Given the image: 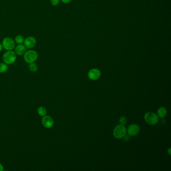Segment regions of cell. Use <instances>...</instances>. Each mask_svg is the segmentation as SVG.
<instances>
[{"label":"cell","mask_w":171,"mask_h":171,"mask_svg":"<svg viewBox=\"0 0 171 171\" xmlns=\"http://www.w3.org/2000/svg\"><path fill=\"white\" fill-rule=\"evenodd\" d=\"M23 43L26 48L32 49L36 45L37 40L33 36H29L25 38Z\"/></svg>","instance_id":"6"},{"label":"cell","mask_w":171,"mask_h":171,"mask_svg":"<svg viewBox=\"0 0 171 171\" xmlns=\"http://www.w3.org/2000/svg\"><path fill=\"white\" fill-rule=\"evenodd\" d=\"M4 170V167L3 165L0 163V171H3Z\"/></svg>","instance_id":"20"},{"label":"cell","mask_w":171,"mask_h":171,"mask_svg":"<svg viewBox=\"0 0 171 171\" xmlns=\"http://www.w3.org/2000/svg\"><path fill=\"white\" fill-rule=\"evenodd\" d=\"M126 127L123 125H117L113 130V136L117 139H120L124 137L127 133Z\"/></svg>","instance_id":"3"},{"label":"cell","mask_w":171,"mask_h":171,"mask_svg":"<svg viewBox=\"0 0 171 171\" xmlns=\"http://www.w3.org/2000/svg\"><path fill=\"white\" fill-rule=\"evenodd\" d=\"M100 75H101L100 71L98 69L96 68L91 69L88 73V76L90 80H98V78L100 77Z\"/></svg>","instance_id":"8"},{"label":"cell","mask_w":171,"mask_h":171,"mask_svg":"<svg viewBox=\"0 0 171 171\" xmlns=\"http://www.w3.org/2000/svg\"><path fill=\"white\" fill-rule=\"evenodd\" d=\"M140 129L139 126L137 125H129L127 129V133L129 136H135L137 135L140 132Z\"/></svg>","instance_id":"9"},{"label":"cell","mask_w":171,"mask_h":171,"mask_svg":"<svg viewBox=\"0 0 171 171\" xmlns=\"http://www.w3.org/2000/svg\"><path fill=\"white\" fill-rule=\"evenodd\" d=\"M23 55L25 62L29 64L35 62L38 58V53L35 50H29L26 51Z\"/></svg>","instance_id":"2"},{"label":"cell","mask_w":171,"mask_h":171,"mask_svg":"<svg viewBox=\"0 0 171 171\" xmlns=\"http://www.w3.org/2000/svg\"><path fill=\"white\" fill-rule=\"evenodd\" d=\"M144 119L145 121L150 125H154L159 121L158 116L154 113L152 112L146 113L144 116Z\"/></svg>","instance_id":"5"},{"label":"cell","mask_w":171,"mask_h":171,"mask_svg":"<svg viewBox=\"0 0 171 171\" xmlns=\"http://www.w3.org/2000/svg\"><path fill=\"white\" fill-rule=\"evenodd\" d=\"M29 68L31 72H34L37 71L38 70L37 65L34 62L30 63L29 65Z\"/></svg>","instance_id":"15"},{"label":"cell","mask_w":171,"mask_h":171,"mask_svg":"<svg viewBox=\"0 0 171 171\" xmlns=\"http://www.w3.org/2000/svg\"><path fill=\"white\" fill-rule=\"evenodd\" d=\"M170 150H171V148H169V150H168V153H169V154H170V155L171 154V151H170Z\"/></svg>","instance_id":"22"},{"label":"cell","mask_w":171,"mask_h":171,"mask_svg":"<svg viewBox=\"0 0 171 171\" xmlns=\"http://www.w3.org/2000/svg\"><path fill=\"white\" fill-rule=\"evenodd\" d=\"M3 62L7 65L12 64L17 60V55L13 50L7 51L2 56Z\"/></svg>","instance_id":"1"},{"label":"cell","mask_w":171,"mask_h":171,"mask_svg":"<svg viewBox=\"0 0 171 171\" xmlns=\"http://www.w3.org/2000/svg\"><path fill=\"white\" fill-rule=\"evenodd\" d=\"M24 39H25L23 36L21 35H18L15 37L14 41L16 43L18 44H23L24 43Z\"/></svg>","instance_id":"12"},{"label":"cell","mask_w":171,"mask_h":171,"mask_svg":"<svg viewBox=\"0 0 171 171\" xmlns=\"http://www.w3.org/2000/svg\"><path fill=\"white\" fill-rule=\"evenodd\" d=\"M127 121V119L125 117H121L119 119V123H121V125H125Z\"/></svg>","instance_id":"16"},{"label":"cell","mask_w":171,"mask_h":171,"mask_svg":"<svg viewBox=\"0 0 171 171\" xmlns=\"http://www.w3.org/2000/svg\"><path fill=\"white\" fill-rule=\"evenodd\" d=\"M167 114V111L166 109L164 107H161L158 111V117L163 119L165 117Z\"/></svg>","instance_id":"11"},{"label":"cell","mask_w":171,"mask_h":171,"mask_svg":"<svg viewBox=\"0 0 171 171\" xmlns=\"http://www.w3.org/2000/svg\"><path fill=\"white\" fill-rule=\"evenodd\" d=\"M42 124L45 128L50 129L54 125V120L52 117L49 115H45L42 118Z\"/></svg>","instance_id":"7"},{"label":"cell","mask_w":171,"mask_h":171,"mask_svg":"<svg viewBox=\"0 0 171 171\" xmlns=\"http://www.w3.org/2000/svg\"><path fill=\"white\" fill-rule=\"evenodd\" d=\"M124 137H125V138H124V141H126V142H127V141H129V136H124Z\"/></svg>","instance_id":"19"},{"label":"cell","mask_w":171,"mask_h":171,"mask_svg":"<svg viewBox=\"0 0 171 171\" xmlns=\"http://www.w3.org/2000/svg\"><path fill=\"white\" fill-rule=\"evenodd\" d=\"M3 49V47L2 44V43H0V52H1L2 51Z\"/></svg>","instance_id":"21"},{"label":"cell","mask_w":171,"mask_h":171,"mask_svg":"<svg viewBox=\"0 0 171 171\" xmlns=\"http://www.w3.org/2000/svg\"><path fill=\"white\" fill-rule=\"evenodd\" d=\"M3 47L7 51H10L13 50L15 49L16 46V43L14 40L12 38L6 37L3 40L2 43Z\"/></svg>","instance_id":"4"},{"label":"cell","mask_w":171,"mask_h":171,"mask_svg":"<svg viewBox=\"0 0 171 171\" xmlns=\"http://www.w3.org/2000/svg\"><path fill=\"white\" fill-rule=\"evenodd\" d=\"M60 0H50V3L53 6H57L59 4Z\"/></svg>","instance_id":"17"},{"label":"cell","mask_w":171,"mask_h":171,"mask_svg":"<svg viewBox=\"0 0 171 171\" xmlns=\"http://www.w3.org/2000/svg\"><path fill=\"white\" fill-rule=\"evenodd\" d=\"M61 2L64 4H69L71 2L72 0H60Z\"/></svg>","instance_id":"18"},{"label":"cell","mask_w":171,"mask_h":171,"mask_svg":"<svg viewBox=\"0 0 171 171\" xmlns=\"http://www.w3.org/2000/svg\"><path fill=\"white\" fill-rule=\"evenodd\" d=\"M26 47L23 44H18L17 46H15V53L17 55L22 56L25 54L26 51Z\"/></svg>","instance_id":"10"},{"label":"cell","mask_w":171,"mask_h":171,"mask_svg":"<svg viewBox=\"0 0 171 171\" xmlns=\"http://www.w3.org/2000/svg\"><path fill=\"white\" fill-rule=\"evenodd\" d=\"M38 113L41 117H44L47 114V110L46 108L43 107H40L38 109Z\"/></svg>","instance_id":"13"},{"label":"cell","mask_w":171,"mask_h":171,"mask_svg":"<svg viewBox=\"0 0 171 171\" xmlns=\"http://www.w3.org/2000/svg\"><path fill=\"white\" fill-rule=\"evenodd\" d=\"M8 69V65L4 63H0V73L6 72Z\"/></svg>","instance_id":"14"}]
</instances>
